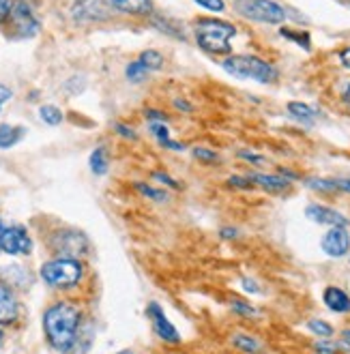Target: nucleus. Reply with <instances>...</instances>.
I'll return each instance as SVG.
<instances>
[{
	"instance_id": "1",
	"label": "nucleus",
	"mask_w": 350,
	"mask_h": 354,
	"mask_svg": "<svg viewBox=\"0 0 350 354\" xmlns=\"http://www.w3.org/2000/svg\"><path fill=\"white\" fill-rule=\"evenodd\" d=\"M46 337L56 350H71L80 328V309L73 303H56L44 316Z\"/></svg>"
},
{
	"instance_id": "2",
	"label": "nucleus",
	"mask_w": 350,
	"mask_h": 354,
	"mask_svg": "<svg viewBox=\"0 0 350 354\" xmlns=\"http://www.w3.org/2000/svg\"><path fill=\"white\" fill-rule=\"evenodd\" d=\"M237 35V28L230 22L215 17H204L196 22V41L209 54H228L230 39Z\"/></svg>"
},
{
	"instance_id": "3",
	"label": "nucleus",
	"mask_w": 350,
	"mask_h": 354,
	"mask_svg": "<svg viewBox=\"0 0 350 354\" xmlns=\"http://www.w3.org/2000/svg\"><path fill=\"white\" fill-rule=\"evenodd\" d=\"M221 69L237 80H254V82H260V84H269V82L277 77V71L273 65L250 54L228 56L221 62Z\"/></svg>"
},
{
	"instance_id": "4",
	"label": "nucleus",
	"mask_w": 350,
	"mask_h": 354,
	"mask_svg": "<svg viewBox=\"0 0 350 354\" xmlns=\"http://www.w3.org/2000/svg\"><path fill=\"white\" fill-rule=\"evenodd\" d=\"M41 279L52 288H71L82 279V264L77 258H56L41 266Z\"/></svg>"
},
{
	"instance_id": "5",
	"label": "nucleus",
	"mask_w": 350,
	"mask_h": 354,
	"mask_svg": "<svg viewBox=\"0 0 350 354\" xmlns=\"http://www.w3.org/2000/svg\"><path fill=\"white\" fill-rule=\"evenodd\" d=\"M234 9L260 24H282L286 19V9L277 5L275 0H234Z\"/></svg>"
},
{
	"instance_id": "6",
	"label": "nucleus",
	"mask_w": 350,
	"mask_h": 354,
	"mask_svg": "<svg viewBox=\"0 0 350 354\" xmlns=\"http://www.w3.org/2000/svg\"><path fill=\"white\" fill-rule=\"evenodd\" d=\"M7 22L11 24V30H13L15 39H30L41 28L39 19L33 13V7L28 5V0H17Z\"/></svg>"
},
{
	"instance_id": "7",
	"label": "nucleus",
	"mask_w": 350,
	"mask_h": 354,
	"mask_svg": "<svg viewBox=\"0 0 350 354\" xmlns=\"http://www.w3.org/2000/svg\"><path fill=\"white\" fill-rule=\"evenodd\" d=\"M54 249L65 258H80L89 252V241L84 234L80 232H73V230H67V232H60L54 236Z\"/></svg>"
},
{
	"instance_id": "8",
	"label": "nucleus",
	"mask_w": 350,
	"mask_h": 354,
	"mask_svg": "<svg viewBox=\"0 0 350 354\" xmlns=\"http://www.w3.org/2000/svg\"><path fill=\"white\" fill-rule=\"evenodd\" d=\"M322 252L329 258H342L350 252V234L346 230V225H331L322 241H320Z\"/></svg>"
},
{
	"instance_id": "9",
	"label": "nucleus",
	"mask_w": 350,
	"mask_h": 354,
	"mask_svg": "<svg viewBox=\"0 0 350 354\" xmlns=\"http://www.w3.org/2000/svg\"><path fill=\"white\" fill-rule=\"evenodd\" d=\"M3 252L9 256H28L33 252V241L24 227L11 225L3 232Z\"/></svg>"
},
{
	"instance_id": "10",
	"label": "nucleus",
	"mask_w": 350,
	"mask_h": 354,
	"mask_svg": "<svg viewBox=\"0 0 350 354\" xmlns=\"http://www.w3.org/2000/svg\"><path fill=\"white\" fill-rule=\"evenodd\" d=\"M147 314H149V318L153 320V328H155V333L159 335V339L168 342V344H178V342H181L178 330L172 326V322L166 318V314H163V309H161L157 303H151V305H149Z\"/></svg>"
},
{
	"instance_id": "11",
	"label": "nucleus",
	"mask_w": 350,
	"mask_h": 354,
	"mask_svg": "<svg viewBox=\"0 0 350 354\" xmlns=\"http://www.w3.org/2000/svg\"><path fill=\"white\" fill-rule=\"evenodd\" d=\"M110 9L104 0H80L73 7V19L77 22H95V19H108Z\"/></svg>"
},
{
	"instance_id": "12",
	"label": "nucleus",
	"mask_w": 350,
	"mask_h": 354,
	"mask_svg": "<svg viewBox=\"0 0 350 354\" xmlns=\"http://www.w3.org/2000/svg\"><path fill=\"white\" fill-rule=\"evenodd\" d=\"M305 215L307 219H312L314 223H322V225H348V219L342 213L322 204H310L305 208Z\"/></svg>"
},
{
	"instance_id": "13",
	"label": "nucleus",
	"mask_w": 350,
	"mask_h": 354,
	"mask_svg": "<svg viewBox=\"0 0 350 354\" xmlns=\"http://www.w3.org/2000/svg\"><path fill=\"white\" fill-rule=\"evenodd\" d=\"M322 301L329 309L335 311V314H348L350 311V297L338 286H329L322 295Z\"/></svg>"
},
{
	"instance_id": "14",
	"label": "nucleus",
	"mask_w": 350,
	"mask_h": 354,
	"mask_svg": "<svg viewBox=\"0 0 350 354\" xmlns=\"http://www.w3.org/2000/svg\"><path fill=\"white\" fill-rule=\"evenodd\" d=\"M17 318V301L11 290L0 283V324H11Z\"/></svg>"
},
{
	"instance_id": "15",
	"label": "nucleus",
	"mask_w": 350,
	"mask_h": 354,
	"mask_svg": "<svg viewBox=\"0 0 350 354\" xmlns=\"http://www.w3.org/2000/svg\"><path fill=\"white\" fill-rule=\"evenodd\" d=\"M108 5L116 11L131 13V15H149L153 11L151 0H108Z\"/></svg>"
},
{
	"instance_id": "16",
	"label": "nucleus",
	"mask_w": 350,
	"mask_h": 354,
	"mask_svg": "<svg viewBox=\"0 0 350 354\" xmlns=\"http://www.w3.org/2000/svg\"><path fill=\"white\" fill-rule=\"evenodd\" d=\"M24 127H15V124H0V149H11L24 138Z\"/></svg>"
},
{
	"instance_id": "17",
	"label": "nucleus",
	"mask_w": 350,
	"mask_h": 354,
	"mask_svg": "<svg viewBox=\"0 0 350 354\" xmlns=\"http://www.w3.org/2000/svg\"><path fill=\"white\" fill-rule=\"evenodd\" d=\"M288 112H291L293 118L305 120V122H310V120H314L318 116V112L312 106H307V103H301V101H291V103H288Z\"/></svg>"
},
{
	"instance_id": "18",
	"label": "nucleus",
	"mask_w": 350,
	"mask_h": 354,
	"mask_svg": "<svg viewBox=\"0 0 350 354\" xmlns=\"http://www.w3.org/2000/svg\"><path fill=\"white\" fill-rule=\"evenodd\" d=\"M252 178V183H258V185H262L264 189H269V192H282V189H286L288 183L286 178H282V176H266V174H252L250 176Z\"/></svg>"
},
{
	"instance_id": "19",
	"label": "nucleus",
	"mask_w": 350,
	"mask_h": 354,
	"mask_svg": "<svg viewBox=\"0 0 350 354\" xmlns=\"http://www.w3.org/2000/svg\"><path fill=\"white\" fill-rule=\"evenodd\" d=\"M140 62H142V65L147 67L149 71H157V69L163 67V56H161L159 52H155V50H144V52L140 54Z\"/></svg>"
},
{
	"instance_id": "20",
	"label": "nucleus",
	"mask_w": 350,
	"mask_h": 354,
	"mask_svg": "<svg viewBox=\"0 0 350 354\" xmlns=\"http://www.w3.org/2000/svg\"><path fill=\"white\" fill-rule=\"evenodd\" d=\"M91 170L95 174H106L108 172V157H106V151L104 149H95L93 155H91Z\"/></svg>"
},
{
	"instance_id": "21",
	"label": "nucleus",
	"mask_w": 350,
	"mask_h": 354,
	"mask_svg": "<svg viewBox=\"0 0 350 354\" xmlns=\"http://www.w3.org/2000/svg\"><path fill=\"white\" fill-rule=\"evenodd\" d=\"M125 75H127L129 82H133V84H140V82H144V77L149 75V69L144 67L140 60H136V62H129V65H127Z\"/></svg>"
},
{
	"instance_id": "22",
	"label": "nucleus",
	"mask_w": 350,
	"mask_h": 354,
	"mask_svg": "<svg viewBox=\"0 0 350 354\" xmlns=\"http://www.w3.org/2000/svg\"><path fill=\"white\" fill-rule=\"evenodd\" d=\"M307 187L314 189V192H320V194L340 192L338 189V180H326V178H310V180H307Z\"/></svg>"
},
{
	"instance_id": "23",
	"label": "nucleus",
	"mask_w": 350,
	"mask_h": 354,
	"mask_svg": "<svg viewBox=\"0 0 350 354\" xmlns=\"http://www.w3.org/2000/svg\"><path fill=\"white\" fill-rule=\"evenodd\" d=\"M39 116L48 124H60V122H63V112H60L56 106H44L39 110Z\"/></svg>"
},
{
	"instance_id": "24",
	"label": "nucleus",
	"mask_w": 350,
	"mask_h": 354,
	"mask_svg": "<svg viewBox=\"0 0 350 354\" xmlns=\"http://www.w3.org/2000/svg\"><path fill=\"white\" fill-rule=\"evenodd\" d=\"M307 328H310L314 335H318V337H331L333 335V326L331 324H326L324 320H310L307 322Z\"/></svg>"
},
{
	"instance_id": "25",
	"label": "nucleus",
	"mask_w": 350,
	"mask_h": 354,
	"mask_svg": "<svg viewBox=\"0 0 350 354\" xmlns=\"http://www.w3.org/2000/svg\"><path fill=\"white\" fill-rule=\"evenodd\" d=\"M232 344H234L237 348L245 350V352H254V350L260 348V344H258L254 337H250V335H232Z\"/></svg>"
},
{
	"instance_id": "26",
	"label": "nucleus",
	"mask_w": 350,
	"mask_h": 354,
	"mask_svg": "<svg viewBox=\"0 0 350 354\" xmlns=\"http://www.w3.org/2000/svg\"><path fill=\"white\" fill-rule=\"evenodd\" d=\"M282 37L291 39V41H297L301 48L310 50V35H307V32H295L291 28H282Z\"/></svg>"
},
{
	"instance_id": "27",
	"label": "nucleus",
	"mask_w": 350,
	"mask_h": 354,
	"mask_svg": "<svg viewBox=\"0 0 350 354\" xmlns=\"http://www.w3.org/2000/svg\"><path fill=\"white\" fill-rule=\"evenodd\" d=\"M136 189L142 194V196H147L155 202H166V192H159V189H153V187H147L144 183H136Z\"/></svg>"
},
{
	"instance_id": "28",
	"label": "nucleus",
	"mask_w": 350,
	"mask_h": 354,
	"mask_svg": "<svg viewBox=\"0 0 350 354\" xmlns=\"http://www.w3.org/2000/svg\"><path fill=\"white\" fill-rule=\"evenodd\" d=\"M149 129H151V133H153L159 142H163V140H168V138H170V131H168V127H166V122H151V124H149Z\"/></svg>"
},
{
	"instance_id": "29",
	"label": "nucleus",
	"mask_w": 350,
	"mask_h": 354,
	"mask_svg": "<svg viewBox=\"0 0 350 354\" xmlns=\"http://www.w3.org/2000/svg\"><path fill=\"white\" fill-rule=\"evenodd\" d=\"M194 157L198 161H204V163H211V161H217V153L215 151H209V149H194Z\"/></svg>"
},
{
	"instance_id": "30",
	"label": "nucleus",
	"mask_w": 350,
	"mask_h": 354,
	"mask_svg": "<svg viewBox=\"0 0 350 354\" xmlns=\"http://www.w3.org/2000/svg\"><path fill=\"white\" fill-rule=\"evenodd\" d=\"M15 3H17V0H0V24L7 22V19H9V15H11Z\"/></svg>"
},
{
	"instance_id": "31",
	"label": "nucleus",
	"mask_w": 350,
	"mask_h": 354,
	"mask_svg": "<svg viewBox=\"0 0 350 354\" xmlns=\"http://www.w3.org/2000/svg\"><path fill=\"white\" fill-rule=\"evenodd\" d=\"M194 3H198L200 7H204V9H209V11H223L225 9V5H223V0H194Z\"/></svg>"
},
{
	"instance_id": "32",
	"label": "nucleus",
	"mask_w": 350,
	"mask_h": 354,
	"mask_svg": "<svg viewBox=\"0 0 350 354\" xmlns=\"http://www.w3.org/2000/svg\"><path fill=\"white\" fill-rule=\"evenodd\" d=\"M232 309L237 311V314H241V316H256V309L252 305L243 303V301H232Z\"/></svg>"
},
{
	"instance_id": "33",
	"label": "nucleus",
	"mask_w": 350,
	"mask_h": 354,
	"mask_svg": "<svg viewBox=\"0 0 350 354\" xmlns=\"http://www.w3.org/2000/svg\"><path fill=\"white\" fill-rule=\"evenodd\" d=\"M228 185H232V187H239V189H250V187H252V178L230 176V178H228Z\"/></svg>"
},
{
	"instance_id": "34",
	"label": "nucleus",
	"mask_w": 350,
	"mask_h": 354,
	"mask_svg": "<svg viewBox=\"0 0 350 354\" xmlns=\"http://www.w3.org/2000/svg\"><path fill=\"white\" fill-rule=\"evenodd\" d=\"M239 157H241V159H245V161H252V163H256V165L266 163V159H264V157H260V155H256V153H250V151H241V153H239Z\"/></svg>"
},
{
	"instance_id": "35",
	"label": "nucleus",
	"mask_w": 350,
	"mask_h": 354,
	"mask_svg": "<svg viewBox=\"0 0 350 354\" xmlns=\"http://www.w3.org/2000/svg\"><path fill=\"white\" fill-rule=\"evenodd\" d=\"M11 97H13V91L5 84H0V110H3V106L7 101H11Z\"/></svg>"
},
{
	"instance_id": "36",
	"label": "nucleus",
	"mask_w": 350,
	"mask_h": 354,
	"mask_svg": "<svg viewBox=\"0 0 350 354\" xmlns=\"http://www.w3.org/2000/svg\"><path fill=\"white\" fill-rule=\"evenodd\" d=\"M144 114H147V118H149L151 122H166V120H168L166 114H163V112H157V110H147Z\"/></svg>"
},
{
	"instance_id": "37",
	"label": "nucleus",
	"mask_w": 350,
	"mask_h": 354,
	"mask_svg": "<svg viewBox=\"0 0 350 354\" xmlns=\"http://www.w3.org/2000/svg\"><path fill=\"white\" fill-rule=\"evenodd\" d=\"M161 144V147L163 149H170V151H185V147H183V144L181 142H174V140H163V142H159Z\"/></svg>"
},
{
	"instance_id": "38",
	"label": "nucleus",
	"mask_w": 350,
	"mask_h": 354,
	"mask_svg": "<svg viewBox=\"0 0 350 354\" xmlns=\"http://www.w3.org/2000/svg\"><path fill=\"white\" fill-rule=\"evenodd\" d=\"M116 131H118L122 138H127V140H136V133H133V129L125 127V124H116Z\"/></svg>"
},
{
	"instance_id": "39",
	"label": "nucleus",
	"mask_w": 350,
	"mask_h": 354,
	"mask_svg": "<svg viewBox=\"0 0 350 354\" xmlns=\"http://www.w3.org/2000/svg\"><path fill=\"white\" fill-rule=\"evenodd\" d=\"M340 62H342L344 69H350V46L340 52Z\"/></svg>"
},
{
	"instance_id": "40",
	"label": "nucleus",
	"mask_w": 350,
	"mask_h": 354,
	"mask_svg": "<svg viewBox=\"0 0 350 354\" xmlns=\"http://www.w3.org/2000/svg\"><path fill=\"white\" fill-rule=\"evenodd\" d=\"M153 176H155L157 180H161V183H166V185H170V187H178V183H176L174 178H170L168 174H161V172H155Z\"/></svg>"
},
{
	"instance_id": "41",
	"label": "nucleus",
	"mask_w": 350,
	"mask_h": 354,
	"mask_svg": "<svg viewBox=\"0 0 350 354\" xmlns=\"http://www.w3.org/2000/svg\"><path fill=\"white\" fill-rule=\"evenodd\" d=\"M243 286H245L247 292H254V295H258V292H260L258 283H256V281H252V279H243Z\"/></svg>"
},
{
	"instance_id": "42",
	"label": "nucleus",
	"mask_w": 350,
	"mask_h": 354,
	"mask_svg": "<svg viewBox=\"0 0 350 354\" xmlns=\"http://www.w3.org/2000/svg\"><path fill=\"white\" fill-rule=\"evenodd\" d=\"M316 350H318V352H335L338 346H333V344H322V342H320V344H316Z\"/></svg>"
},
{
	"instance_id": "43",
	"label": "nucleus",
	"mask_w": 350,
	"mask_h": 354,
	"mask_svg": "<svg viewBox=\"0 0 350 354\" xmlns=\"http://www.w3.org/2000/svg\"><path fill=\"white\" fill-rule=\"evenodd\" d=\"M174 106L176 110H183V112H192V106L187 101H181V99H174Z\"/></svg>"
},
{
	"instance_id": "44",
	"label": "nucleus",
	"mask_w": 350,
	"mask_h": 354,
	"mask_svg": "<svg viewBox=\"0 0 350 354\" xmlns=\"http://www.w3.org/2000/svg\"><path fill=\"white\" fill-rule=\"evenodd\" d=\"M221 236H223V239H237V230H232V227H223V230H221Z\"/></svg>"
},
{
	"instance_id": "45",
	"label": "nucleus",
	"mask_w": 350,
	"mask_h": 354,
	"mask_svg": "<svg viewBox=\"0 0 350 354\" xmlns=\"http://www.w3.org/2000/svg\"><path fill=\"white\" fill-rule=\"evenodd\" d=\"M338 189L350 194V180H342V178H340V180H338Z\"/></svg>"
},
{
	"instance_id": "46",
	"label": "nucleus",
	"mask_w": 350,
	"mask_h": 354,
	"mask_svg": "<svg viewBox=\"0 0 350 354\" xmlns=\"http://www.w3.org/2000/svg\"><path fill=\"white\" fill-rule=\"evenodd\" d=\"M344 101L350 103V82H348V86H346V91H344Z\"/></svg>"
},
{
	"instance_id": "47",
	"label": "nucleus",
	"mask_w": 350,
	"mask_h": 354,
	"mask_svg": "<svg viewBox=\"0 0 350 354\" xmlns=\"http://www.w3.org/2000/svg\"><path fill=\"white\" fill-rule=\"evenodd\" d=\"M3 232H5V227H3V221H0V252H3Z\"/></svg>"
},
{
	"instance_id": "48",
	"label": "nucleus",
	"mask_w": 350,
	"mask_h": 354,
	"mask_svg": "<svg viewBox=\"0 0 350 354\" xmlns=\"http://www.w3.org/2000/svg\"><path fill=\"white\" fill-rule=\"evenodd\" d=\"M342 337H344V342L350 344V330H344V333H342Z\"/></svg>"
},
{
	"instance_id": "49",
	"label": "nucleus",
	"mask_w": 350,
	"mask_h": 354,
	"mask_svg": "<svg viewBox=\"0 0 350 354\" xmlns=\"http://www.w3.org/2000/svg\"><path fill=\"white\" fill-rule=\"evenodd\" d=\"M0 342H3V330H0Z\"/></svg>"
}]
</instances>
